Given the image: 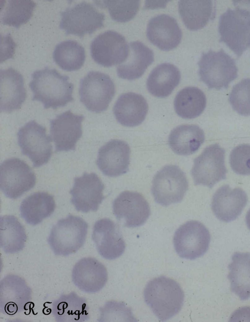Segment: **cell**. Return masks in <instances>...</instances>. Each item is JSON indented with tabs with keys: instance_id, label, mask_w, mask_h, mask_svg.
Returning a JSON list of instances; mask_svg holds the SVG:
<instances>
[{
	"instance_id": "obj_1",
	"label": "cell",
	"mask_w": 250,
	"mask_h": 322,
	"mask_svg": "<svg viewBox=\"0 0 250 322\" xmlns=\"http://www.w3.org/2000/svg\"><path fill=\"white\" fill-rule=\"evenodd\" d=\"M31 77L29 87L33 92L32 100L42 102L44 108L56 109L73 101L74 85L69 82L67 76L46 67L34 71Z\"/></svg>"
},
{
	"instance_id": "obj_2",
	"label": "cell",
	"mask_w": 250,
	"mask_h": 322,
	"mask_svg": "<svg viewBox=\"0 0 250 322\" xmlns=\"http://www.w3.org/2000/svg\"><path fill=\"white\" fill-rule=\"evenodd\" d=\"M144 299L161 321H166L181 310L184 294L180 285L168 277L161 276L150 280L144 289Z\"/></svg>"
},
{
	"instance_id": "obj_3",
	"label": "cell",
	"mask_w": 250,
	"mask_h": 322,
	"mask_svg": "<svg viewBox=\"0 0 250 322\" xmlns=\"http://www.w3.org/2000/svg\"><path fill=\"white\" fill-rule=\"evenodd\" d=\"M88 225L82 218L69 215L58 221L51 230L47 242L57 256H66L77 252L84 244Z\"/></svg>"
},
{
	"instance_id": "obj_4",
	"label": "cell",
	"mask_w": 250,
	"mask_h": 322,
	"mask_svg": "<svg viewBox=\"0 0 250 322\" xmlns=\"http://www.w3.org/2000/svg\"><path fill=\"white\" fill-rule=\"evenodd\" d=\"M198 64L200 79L209 88H226L238 76L234 60L223 49L203 53Z\"/></svg>"
},
{
	"instance_id": "obj_5",
	"label": "cell",
	"mask_w": 250,
	"mask_h": 322,
	"mask_svg": "<svg viewBox=\"0 0 250 322\" xmlns=\"http://www.w3.org/2000/svg\"><path fill=\"white\" fill-rule=\"evenodd\" d=\"M218 30L220 41L240 57L250 45V11L228 8L220 17Z\"/></svg>"
},
{
	"instance_id": "obj_6",
	"label": "cell",
	"mask_w": 250,
	"mask_h": 322,
	"mask_svg": "<svg viewBox=\"0 0 250 322\" xmlns=\"http://www.w3.org/2000/svg\"><path fill=\"white\" fill-rule=\"evenodd\" d=\"M115 93V85L105 73L91 71L80 81V101L89 111L100 113L106 110Z\"/></svg>"
},
{
	"instance_id": "obj_7",
	"label": "cell",
	"mask_w": 250,
	"mask_h": 322,
	"mask_svg": "<svg viewBox=\"0 0 250 322\" xmlns=\"http://www.w3.org/2000/svg\"><path fill=\"white\" fill-rule=\"evenodd\" d=\"M188 181L178 166H164L154 175L151 192L155 201L163 206L180 202L188 189Z\"/></svg>"
},
{
	"instance_id": "obj_8",
	"label": "cell",
	"mask_w": 250,
	"mask_h": 322,
	"mask_svg": "<svg viewBox=\"0 0 250 322\" xmlns=\"http://www.w3.org/2000/svg\"><path fill=\"white\" fill-rule=\"evenodd\" d=\"M46 131L44 127L31 120L21 127L17 133L21 152L29 157L34 167L45 164L52 155V140Z\"/></svg>"
},
{
	"instance_id": "obj_9",
	"label": "cell",
	"mask_w": 250,
	"mask_h": 322,
	"mask_svg": "<svg viewBox=\"0 0 250 322\" xmlns=\"http://www.w3.org/2000/svg\"><path fill=\"white\" fill-rule=\"evenodd\" d=\"M225 150L218 144L206 147L194 160L191 171L194 184L211 188L216 183L226 178Z\"/></svg>"
},
{
	"instance_id": "obj_10",
	"label": "cell",
	"mask_w": 250,
	"mask_h": 322,
	"mask_svg": "<svg viewBox=\"0 0 250 322\" xmlns=\"http://www.w3.org/2000/svg\"><path fill=\"white\" fill-rule=\"evenodd\" d=\"M60 28L65 34L83 37L104 26V15L93 5L83 1L67 8L61 13Z\"/></svg>"
},
{
	"instance_id": "obj_11",
	"label": "cell",
	"mask_w": 250,
	"mask_h": 322,
	"mask_svg": "<svg viewBox=\"0 0 250 322\" xmlns=\"http://www.w3.org/2000/svg\"><path fill=\"white\" fill-rule=\"evenodd\" d=\"M210 235L202 223L188 221L180 226L173 237L175 251L182 258L195 259L204 255L208 249Z\"/></svg>"
},
{
	"instance_id": "obj_12",
	"label": "cell",
	"mask_w": 250,
	"mask_h": 322,
	"mask_svg": "<svg viewBox=\"0 0 250 322\" xmlns=\"http://www.w3.org/2000/svg\"><path fill=\"white\" fill-rule=\"evenodd\" d=\"M36 181L31 168L19 158L6 159L0 165V188L8 198L20 197L34 187Z\"/></svg>"
},
{
	"instance_id": "obj_13",
	"label": "cell",
	"mask_w": 250,
	"mask_h": 322,
	"mask_svg": "<svg viewBox=\"0 0 250 322\" xmlns=\"http://www.w3.org/2000/svg\"><path fill=\"white\" fill-rule=\"evenodd\" d=\"M129 51L125 37L119 33L106 31L97 36L90 45L91 55L98 64L104 67L122 64Z\"/></svg>"
},
{
	"instance_id": "obj_14",
	"label": "cell",
	"mask_w": 250,
	"mask_h": 322,
	"mask_svg": "<svg viewBox=\"0 0 250 322\" xmlns=\"http://www.w3.org/2000/svg\"><path fill=\"white\" fill-rule=\"evenodd\" d=\"M113 212L124 226L129 228L143 225L150 214L149 204L142 194L125 191L113 201Z\"/></svg>"
},
{
	"instance_id": "obj_15",
	"label": "cell",
	"mask_w": 250,
	"mask_h": 322,
	"mask_svg": "<svg viewBox=\"0 0 250 322\" xmlns=\"http://www.w3.org/2000/svg\"><path fill=\"white\" fill-rule=\"evenodd\" d=\"M104 186L94 172H84L74 178V184L70 191L71 202L77 211L88 213L96 212L104 198Z\"/></svg>"
},
{
	"instance_id": "obj_16",
	"label": "cell",
	"mask_w": 250,
	"mask_h": 322,
	"mask_svg": "<svg viewBox=\"0 0 250 322\" xmlns=\"http://www.w3.org/2000/svg\"><path fill=\"white\" fill-rule=\"evenodd\" d=\"M31 299V289L22 278L9 274L1 280L0 310L2 314L12 316L26 310Z\"/></svg>"
},
{
	"instance_id": "obj_17",
	"label": "cell",
	"mask_w": 250,
	"mask_h": 322,
	"mask_svg": "<svg viewBox=\"0 0 250 322\" xmlns=\"http://www.w3.org/2000/svg\"><path fill=\"white\" fill-rule=\"evenodd\" d=\"M84 118L83 115L67 110L50 121V137L54 142L55 152L75 150L82 135Z\"/></svg>"
},
{
	"instance_id": "obj_18",
	"label": "cell",
	"mask_w": 250,
	"mask_h": 322,
	"mask_svg": "<svg viewBox=\"0 0 250 322\" xmlns=\"http://www.w3.org/2000/svg\"><path fill=\"white\" fill-rule=\"evenodd\" d=\"M92 238L99 254L106 259H115L125 252V243L119 227L109 218H102L95 223Z\"/></svg>"
},
{
	"instance_id": "obj_19",
	"label": "cell",
	"mask_w": 250,
	"mask_h": 322,
	"mask_svg": "<svg viewBox=\"0 0 250 322\" xmlns=\"http://www.w3.org/2000/svg\"><path fill=\"white\" fill-rule=\"evenodd\" d=\"M130 149L125 142L113 139L101 147L96 164L100 170L109 177H117L128 170Z\"/></svg>"
},
{
	"instance_id": "obj_20",
	"label": "cell",
	"mask_w": 250,
	"mask_h": 322,
	"mask_svg": "<svg viewBox=\"0 0 250 322\" xmlns=\"http://www.w3.org/2000/svg\"><path fill=\"white\" fill-rule=\"evenodd\" d=\"M73 283L80 290L88 293L100 291L105 285L108 274L106 267L96 258H81L74 266L72 271Z\"/></svg>"
},
{
	"instance_id": "obj_21",
	"label": "cell",
	"mask_w": 250,
	"mask_h": 322,
	"mask_svg": "<svg viewBox=\"0 0 250 322\" xmlns=\"http://www.w3.org/2000/svg\"><path fill=\"white\" fill-rule=\"evenodd\" d=\"M248 200L247 195L242 189H231L229 185H225L214 194L211 209L218 219L228 222L235 220L240 215Z\"/></svg>"
},
{
	"instance_id": "obj_22",
	"label": "cell",
	"mask_w": 250,
	"mask_h": 322,
	"mask_svg": "<svg viewBox=\"0 0 250 322\" xmlns=\"http://www.w3.org/2000/svg\"><path fill=\"white\" fill-rule=\"evenodd\" d=\"M146 36L150 42L160 49L168 51L178 45L182 33L174 18L162 14L150 20L147 26Z\"/></svg>"
},
{
	"instance_id": "obj_23",
	"label": "cell",
	"mask_w": 250,
	"mask_h": 322,
	"mask_svg": "<svg viewBox=\"0 0 250 322\" xmlns=\"http://www.w3.org/2000/svg\"><path fill=\"white\" fill-rule=\"evenodd\" d=\"M0 111L19 109L26 98L22 75L12 67L0 70Z\"/></svg>"
},
{
	"instance_id": "obj_24",
	"label": "cell",
	"mask_w": 250,
	"mask_h": 322,
	"mask_svg": "<svg viewBox=\"0 0 250 322\" xmlns=\"http://www.w3.org/2000/svg\"><path fill=\"white\" fill-rule=\"evenodd\" d=\"M148 109L145 98L141 95L127 92L121 95L113 109L117 121L122 125L133 127L145 119Z\"/></svg>"
},
{
	"instance_id": "obj_25",
	"label": "cell",
	"mask_w": 250,
	"mask_h": 322,
	"mask_svg": "<svg viewBox=\"0 0 250 322\" xmlns=\"http://www.w3.org/2000/svg\"><path fill=\"white\" fill-rule=\"evenodd\" d=\"M126 60L117 67L118 76L123 79L133 80L141 77L154 61L152 50L139 41L128 44Z\"/></svg>"
},
{
	"instance_id": "obj_26",
	"label": "cell",
	"mask_w": 250,
	"mask_h": 322,
	"mask_svg": "<svg viewBox=\"0 0 250 322\" xmlns=\"http://www.w3.org/2000/svg\"><path fill=\"white\" fill-rule=\"evenodd\" d=\"M52 312L56 322H84L90 318L87 301L75 292L62 294L52 303Z\"/></svg>"
},
{
	"instance_id": "obj_27",
	"label": "cell",
	"mask_w": 250,
	"mask_h": 322,
	"mask_svg": "<svg viewBox=\"0 0 250 322\" xmlns=\"http://www.w3.org/2000/svg\"><path fill=\"white\" fill-rule=\"evenodd\" d=\"M230 290L242 301L250 298V253L235 252L228 265Z\"/></svg>"
},
{
	"instance_id": "obj_28",
	"label": "cell",
	"mask_w": 250,
	"mask_h": 322,
	"mask_svg": "<svg viewBox=\"0 0 250 322\" xmlns=\"http://www.w3.org/2000/svg\"><path fill=\"white\" fill-rule=\"evenodd\" d=\"M203 130L196 125H182L174 128L170 132L168 142L176 154L188 155L195 152L204 143Z\"/></svg>"
},
{
	"instance_id": "obj_29",
	"label": "cell",
	"mask_w": 250,
	"mask_h": 322,
	"mask_svg": "<svg viewBox=\"0 0 250 322\" xmlns=\"http://www.w3.org/2000/svg\"><path fill=\"white\" fill-rule=\"evenodd\" d=\"M55 207L53 195L46 192H36L22 200L20 210L21 215L25 222L35 226L51 216Z\"/></svg>"
},
{
	"instance_id": "obj_30",
	"label": "cell",
	"mask_w": 250,
	"mask_h": 322,
	"mask_svg": "<svg viewBox=\"0 0 250 322\" xmlns=\"http://www.w3.org/2000/svg\"><path fill=\"white\" fill-rule=\"evenodd\" d=\"M181 79L179 69L169 63H163L150 72L146 82L148 92L152 95L164 98L169 95Z\"/></svg>"
},
{
	"instance_id": "obj_31",
	"label": "cell",
	"mask_w": 250,
	"mask_h": 322,
	"mask_svg": "<svg viewBox=\"0 0 250 322\" xmlns=\"http://www.w3.org/2000/svg\"><path fill=\"white\" fill-rule=\"evenodd\" d=\"M178 10L185 26L192 31L203 28L215 14L211 0H180Z\"/></svg>"
},
{
	"instance_id": "obj_32",
	"label": "cell",
	"mask_w": 250,
	"mask_h": 322,
	"mask_svg": "<svg viewBox=\"0 0 250 322\" xmlns=\"http://www.w3.org/2000/svg\"><path fill=\"white\" fill-rule=\"evenodd\" d=\"M0 246L4 253L15 254L25 246L27 236L24 227L14 215L1 216L0 219Z\"/></svg>"
},
{
	"instance_id": "obj_33",
	"label": "cell",
	"mask_w": 250,
	"mask_h": 322,
	"mask_svg": "<svg viewBox=\"0 0 250 322\" xmlns=\"http://www.w3.org/2000/svg\"><path fill=\"white\" fill-rule=\"evenodd\" d=\"M204 93L194 86L183 88L176 95L174 107L176 113L184 119H193L200 115L206 106Z\"/></svg>"
},
{
	"instance_id": "obj_34",
	"label": "cell",
	"mask_w": 250,
	"mask_h": 322,
	"mask_svg": "<svg viewBox=\"0 0 250 322\" xmlns=\"http://www.w3.org/2000/svg\"><path fill=\"white\" fill-rule=\"evenodd\" d=\"M53 58L56 64L62 69L67 71H76L80 69L84 63V48L75 41H64L56 46Z\"/></svg>"
},
{
	"instance_id": "obj_35",
	"label": "cell",
	"mask_w": 250,
	"mask_h": 322,
	"mask_svg": "<svg viewBox=\"0 0 250 322\" xmlns=\"http://www.w3.org/2000/svg\"><path fill=\"white\" fill-rule=\"evenodd\" d=\"M36 5L33 0H8L1 15L2 24L19 28L29 21Z\"/></svg>"
},
{
	"instance_id": "obj_36",
	"label": "cell",
	"mask_w": 250,
	"mask_h": 322,
	"mask_svg": "<svg viewBox=\"0 0 250 322\" xmlns=\"http://www.w3.org/2000/svg\"><path fill=\"white\" fill-rule=\"evenodd\" d=\"M97 5L107 8L111 18L118 22L130 21L137 14L140 5L139 0L96 1Z\"/></svg>"
},
{
	"instance_id": "obj_37",
	"label": "cell",
	"mask_w": 250,
	"mask_h": 322,
	"mask_svg": "<svg viewBox=\"0 0 250 322\" xmlns=\"http://www.w3.org/2000/svg\"><path fill=\"white\" fill-rule=\"evenodd\" d=\"M229 99L233 109L238 113L250 115V78L245 79L235 85Z\"/></svg>"
},
{
	"instance_id": "obj_38",
	"label": "cell",
	"mask_w": 250,
	"mask_h": 322,
	"mask_svg": "<svg viewBox=\"0 0 250 322\" xmlns=\"http://www.w3.org/2000/svg\"><path fill=\"white\" fill-rule=\"evenodd\" d=\"M229 163L237 174L250 175V145L241 144L235 147L230 154Z\"/></svg>"
},
{
	"instance_id": "obj_39",
	"label": "cell",
	"mask_w": 250,
	"mask_h": 322,
	"mask_svg": "<svg viewBox=\"0 0 250 322\" xmlns=\"http://www.w3.org/2000/svg\"><path fill=\"white\" fill-rule=\"evenodd\" d=\"M125 306L123 303L112 301L107 302L100 309V317L98 321H114L115 318H121L122 312L130 310L126 307L124 308Z\"/></svg>"
},
{
	"instance_id": "obj_40",
	"label": "cell",
	"mask_w": 250,
	"mask_h": 322,
	"mask_svg": "<svg viewBox=\"0 0 250 322\" xmlns=\"http://www.w3.org/2000/svg\"><path fill=\"white\" fill-rule=\"evenodd\" d=\"M246 222L248 228L250 230V209L248 211L246 215Z\"/></svg>"
}]
</instances>
